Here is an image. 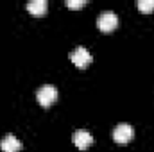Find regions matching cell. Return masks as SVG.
<instances>
[{"label": "cell", "mask_w": 154, "mask_h": 152, "mask_svg": "<svg viewBox=\"0 0 154 152\" xmlns=\"http://www.w3.org/2000/svg\"><path fill=\"white\" fill-rule=\"evenodd\" d=\"M138 9L140 11H152L154 0H138Z\"/></svg>", "instance_id": "cell-8"}, {"label": "cell", "mask_w": 154, "mask_h": 152, "mask_svg": "<svg viewBox=\"0 0 154 152\" xmlns=\"http://www.w3.org/2000/svg\"><path fill=\"white\" fill-rule=\"evenodd\" d=\"M86 2L84 0H66V5L68 7H82Z\"/></svg>", "instance_id": "cell-9"}, {"label": "cell", "mask_w": 154, "mask_h": 152, "mask_svg": "<svg viewBox=\"0 0 154 152\" xmlns=\"http://www.w3.org/2000/svg\"><path fill=\"white\" fill-rule=\"evenodd\" d=\"M74 143H75L77 149H88L91 143H93V136L88 132V131H75L74 132Z\"/></svg>", "instance_id": "cell-6"}, {"label": "cell", "mask_w": 154, "mask_h": 152, "mask_svg": "<svg viewBox=\"0 0 154 152\" xmlns=\"http://www.w3.org/2000/svg\"><path fill=\"white\" fill-rule=\"evenodd\" d=\"M56 99H57V90L52 84H43V86H39L38 91H36V100L43 108H48L50 104H54Z\"/></svg>", "instance_id": "cell-1"}, {"label": "cell", "mask_w": 154, "mask_h": 152, "mask_svg": "<svg viewBox=\"0 0 154 152\" xmlns=\"http://www.w3.org/2000/svg\"><path fill=\"white\" fill-rule=\"evenodd\" d=\"M97 25H99L100 31L109 32V31H113L116 25H118V16L115 14V11L106 9V11H102V13L99 14V18H97Z\"/></svg>", "instance_id": "cell-2"}, {"label": "cell", "mask_w": 154, "mask_h": 152, "mask_svg": "<svg viewBox=\"0 0 154 152\" xmlns=\"http://www.w3.org/2000/svg\"><path fill=\"white\" fill-rule=\"evenodd\" d=\"M0 149H2V152H20L22 150V141L14 134H5L0 140Z\"/></svg>", "instance_id": "cell-5"}, {"label": "cell", "mask_w": 154, "mask_h": 152, "mask_svg": "<svg viewBox=\"0 0 154 152\" xmlns=\"http://www.w3.org/2000/svg\"><path fill=\"white\" fill-rule=\"evenodd\" d=\"M27 9L34 14V16H41L47 11V2L45 0H29L27 2Z\"/></svg>", "instance_id": "cell-7"}, {"label": "cell", "mask_w": 154, "mask_h": 152, "mask_svg": "<svg viewBox=\"0 0 154 152\" xmlns=\"http://www.w3.org/2000/svg\"><path fill=\"white\" fill-rule=\"evenodd\" d=\"M70 59H72V63L75 65L77 68H86V66L91 63V54L88 52V48H84V47H77V48L72 50Z\"/></svg>", "instance_id": "cell-3"}, {"label": "cell", "mask_w": 154, "mask_h": 152, "mask_svg": "<svg viewBox=\"0 0 154 152\" xmlns=\"http://www.w3.org/2000/svg\"><path fill=\"white\" fill-rule=\"evenodd\" d=\"M133 134H134V131H133V127L129 125V123H118L115 129H113V138H115L116 143H120V145H124V143H127L131 138H133Z\"/></svg>", "instance_id": "cell-4"}]
</instances>
